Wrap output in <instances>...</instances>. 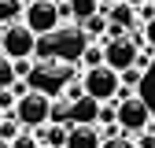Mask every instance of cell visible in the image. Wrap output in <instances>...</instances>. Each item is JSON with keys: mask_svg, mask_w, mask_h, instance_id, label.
Here are the masks:
<instances>
[{"mask_svg": "<svg viewBox=\"0 0 155 148\" xmlns=\"http://www.w3.org/2000/svg\"><path fill=\"white\" fill-rule=\"evenodd\" d=\"M0 148H11V141H4V137H0Z\"/></svg>", "mask_w": 155, "mask_h": 148, "instance_id": "obj_20", "label": "cell"}, {"mask_svg": "<svg viewBox=\"0 0 155 148\" xmlns=\"http://www.w3.org/2000/svg\"><path fill=\"white\" fill-rule=\"evenodd\" d=\"M41 148H52V144H41Z\"/></svg>", "mask_w": 155, "mask_h": 148, "instance_id": "obj_22", "label": "cell"}, {"mask_svg": "<svg viewBox=\"0 0 155 148\" xmlns=\"http://www.w3.org/2000/svg\"><path fill=\"white\" fill-rule=\"evenodd\" d=\"M81 63H85V67H100V63H104V45H92V41H89L85 52H81Z\"/></svg>", "mask_w": 155, "mask_h": 148, "instance_id": "obj_15", "label": "cell"}, {"mask_svg": "<svg viewBox=\"0 0 155 148\" xmlns=\"http://www.w3.org/2000/svg\"><path fill=\"white\" fill-rule=\"evenodd\" d=\"M70 122H100V100L89 96V92L70 100Z\"/></svg>", "mask_w": 155, "mask_h": 148, "instance_id": "obj_10", "label": "cell"}, {"mask_svg": "<svg viewBox=\"0 0 155 148\" xmlns=\"http://www.w3.org/2000/svg\"><path fill=\"white\" fill-rule=\"evenodd\" d=\"M22 130H26V126L18 122V115H15V111H8V115L0 119V137H4V141H15Z\"/></svg>", "mask_w": 155, "mask_h": 148, "instance_id": "obj_12", "label": "cell"}, {"mask_svg": "<svg viewBox=\"0 0 155 148\" xmlns=\"http://www.w3.org/2000/svg\"><path fill=\"white\" fill-rule=\"evenodd\" d=\"M15 115H18V122H22L26 130L45 126L52 119V96H48V89H26L22 96H18V104H15Z\"/></svg>", "mask_w": 155, "mask_h": 148, "instance_id": "obj_3", "label": "cell"}, {"mask_svg": "<svg viewBox=\"0 0 155 148\" xmlns=\"http://www.w3.org/2000/svg\"><path fill=\"white\" fill-rule=\"evenodd\" d=\"M81 85H85L89 96H96L100 104H104V100H118V92H122V74L114 70V67H107V63H100V67H85Z\"/></svg>", "mask_w": 155, "mask_h": 148, "instance_id": "obj_4", "label": "cell"}, {"mask_svg": "<svg viewBox=\"0 0 155 148\" xmlns=\"http://www.w3.org/2000/svg\"><path fill=\"white\" fill-rule=\"evenodd\" d=\"M81 26H85V33H89V37H107V26H111V22H107V11H104V15L85 18Z\"/></svg>", "mask_w": 155, "mask_h": 148, "instance_id": "obj_14", "label": "cell"}, {"mask_svg": "<svg viewBox=\"0 0 155 148\" xmlns=\"http://www.w3.org/2000/svg\"><path fill=\"white\" fill-rule=\"evenodd\" d=\"M22 22H26L37 37H45V33H52V30H59V26H63L59 0H30L26 11H22Z\"/></svg>", "mask_w": 155, "mask_h": 148, "instance_id": "obj_5", "label": "cell"}, {"mask_svg": "<svg viewBox=\"0 0 155 148\" xmlns=\"http://www.w3.org/2000/svg\"><path fill=\"white\" fill-rule=\"evenodd\" d=\"M129 4H137V8H140V4H148V0H129Z\"/></svg>", "mask_w": 155, "mask_h": 148, "instance_id": "obj_21", "label": "cell"}, {"mask_svg": "<svg viewBox=\"0 0 155 148\" xmlns=\"http://www.w3.org/2000/svg\"><path fill=\"white\" fill-rule=\"evenodd\" d=\"M0 119H4V111H0Z\"/></svg>", "mask_w": 155, "mask_h": 148, "instance_id": "obj_23", "label": "cell"}, {"mask_svg": "<svg viewBox=\"0 0 155 148\" xmlns=\"http://www.w3.org/2000/svg\"><path fill=\"white\" fill-rule=\"evenodd\" d=\"M151 126V111L140 96H133V92H126V96H118V130L122 133H133L137 137L140 130Z\"/></svg>", "mask_w": 155, "mask_h": 148, "instance_id": "obj_6", "label": "cell"}, {"mask_svg": "<svg viewBox=\"0 0 155 148\" xmlns=\"http://www.w3.org/2000/svg\"><path fill=\"white\" fill-rule=\"evenodd\" d=\"M15 82H18V74H15V59H11L4 48H0V89H4V85H15Z\"/></svg>", "mask_w": 155, "mask_h": 148, "instance_id": "obj_13", "label": "cell"}, {"mask_svg": "<svg viewBox=\"0 0 155 148\" xmlns=\"http://www.w3.org/2000/svg\"><path fill=\"white\" fill-rule=\"evenodd\" d=\"M107 37H118V33H129L137 26V4H129V0H114L107 4Z\"/></svg>", "mask_w": 155, "mask_h": 148, "instance_id": "obj_8", "label": "cell"}, {"mask_svg": "<svg viewBox=\"0 0 155 148\" xmlns=\"http://www.w3.org/2000/svg\"><path fill=\"white\" fill-rule=\"evenodd\" d=\"M63 96H67V100H78V96H85V85H81V82H74V85H63Z\"/></svg>", "mask_w": 155, "mask_h": 148, "instance_id": "obj_18", "label": "cell"}, {"mask_svg": "<svg viewBox=\"0 0 155 148\" xmlns=\"http://www.w3.org/2000/svg\"><path fill=\"white\" fill-rule=\"evenodd\" d=\"M33 70H37V67H33L30 59H15V74H18V78H30Z\"/></svg>", "mask_w": 155, "mask_h": 148, "instance_id": "obj_19", "label": "cell"}, {"mask_svg": "<svg viewBox=\"0 0 155 148\" xmlns=\"http://www.w3.org/2000/svg\"><path fill=\"white\" fill-rule=\"evenodd\" d=\"M104 63L114 67V70H129L140 63V52H137V41H133L129 33H118V37H107L104 41Z\"/></svg>", "mask_w": 155, "mask_h": 148, "instance_id": "obj_7", "label": "cell"}, {"mask_svg": "<svg viewBox=\"0 0 155 148\" xmlns=\"http://www.w3.org/2000/svg\"><path fill=\"white\" fill-rule=\"evenodd\" d=\"M104 133L96 130V122H70V133H67V148H100Z\"/></svg>", "mask_w": 155, "mask_h": 148, "instance_id": "obj_9", "label": "cell"}, {"mask_svg": "<svg viewBox=\"0 0 155 148\" xmlns=\"http://www.w3.org/2000/svg\"><path fill=\"white\" fill-rule=\"evenodd\" d=\"M85 45H89V33H85V26H74V22H67V26H59V30L45 33L41 41H37V52H41L45 59L74 63V59H81Z\"/></svg>", "mask_w": 155, "mask_h": 148, "instance_id": "obj_1", "label": "cell"}, {"mask_svg": "<svg viewBox=\"0 0 155 148\" xmlns=\"http://www.w3.org/2000/svg\"><path fill=\"white\" fill-rule=\"evenodd\" d=\"M151 4H155V0H151Z\"/></svg>", "mask_w": 155, "mask_h": 148, "instance_id": "obj_24", "label": "cell"}, {"mask_svg": "<svg viewBox=\"0 0 155 148\" xmlns=\"http://www.w3.org/2000/svg\"><path fill=\"white\" fill-rule=\"evenodd\" d=\"M37 41H41V37H37L26 22H0V48H4L11 59H33L37 56Z\"/></svg>", "mask_w": 155, "mask_h": 148, "instance_id": "obj_2", "label": "cell"}, {"mask_svg": "<svg viewBox=\"0 0 155 148\" xmlns=\"http://www.w3.org/2000/svg\"><path fill=\"white\" fill-rule=\"evenodd\" d=\"M11 148H41V137H37L33 130H22V133L11 141Z\"/></svg>", "mask_w": 155, "mask_h": 148, "instance_id": "obj_16", "label": "cell"}, {"mask_svg": "<svg viewBox=\"0 0 155 148\" xmlns=\"http://www.w3.org/2000/svg\"><path fill=\"white\" fill-rule=\"evenodd\" d=\"M144 45H148V48L155 52V15L148 18V22H144Z\"/></svg>", "mask_w": 155, "mask_h": 148, "instance_id": "obj_17", "label": "cell"}, {"mask_svg": "<svg viewBox=\"0 0 155 148\" xmlns=\"http://www.w3.org/2000/svg\"><path fill=\"white\" fill-rule=\"evenodd\" d=\"M33 133L41 137V144H52V148H67V133H70V122H55V119H48L45 126H37Z\"/></svg>", "mask_w": 155, "mask_h": 148, "instance_id": "obj_11", "label": "cell"}]
</instances>
